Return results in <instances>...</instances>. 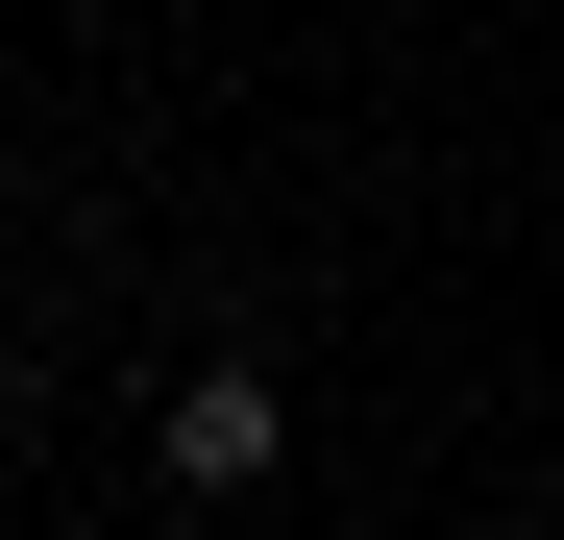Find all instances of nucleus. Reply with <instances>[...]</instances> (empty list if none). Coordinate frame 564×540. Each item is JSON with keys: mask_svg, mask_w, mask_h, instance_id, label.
I'll use <instances>...</instances> for the list:
<instances>
[{"mask_svg": "<svg viewBox=\"0 0 564 540\" xmlns=\"http://www.w3.org/2000/svg\"><path fill=\"white\" fill-rule=\"evenodd\" d=\"M295 467V393L270 369H172V492H270Z\"/></svg>", "mask_w": 564, "mask_h": 540, "instance_id": "1", "label": "nucleus"}]
</instances>
